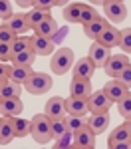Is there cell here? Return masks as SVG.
I'll return each mask as SVG.
<instances>
[{
  "mask_svg": "<svg viewBox=\"0 0 131 149\" xmlns=\"http://www.w3.org/2000/svg\"><path fill=\"white\" fill-rule=\"evenodd\" d=\"M34 32L36 34H40V36H46V38H54V34L58 32V24H56V20L50 16V18H46L42 24H38L34 28Z\"/></svg>",
  "mask_w": 131,
  "mask_h": 149,
  "instance_id": "cb8c5ba5",
  "label": "cell"
},
{
  "mask_svg": "<svg viewBox=\"0 0 131 149\" xmlns=\"http://www.w3.org/2000/svg\"><path fill=\"white\" fill-rule=\"evenodd\" d=\"M12 58L14 56H18V54H22V52H26V50H32V44H30V36H16L14 40H12ZM10 58V60H12Z\"/></svg>",
  "mask_w": 131,
  "mask_h": 149,
  "instance_id": "d4e9b609",
  "label": "cell"
},
{
  "mask_svg": "<svg viewBox=\"0 0 131 149\" xmlns=\"http://www.w3.org/2000/svg\"><path fill=\"white\" fill-rule=\"evenodd\" d=\"M64 119H66V127H68V131H71V133H73V131H78L82 125L87 123V121L83 119V115H70V113H66Z\"/></svg>",
  "mask_w": 131,
  "mask_h": 149,
  "instance_id": "d6a6232c",
  "label": "cell"
},
{
  "mask_svg": "<svg viewBox=\"0 0 131 149\" xmlns=\"http://www.w3.org/2000/svg\"><path fill=\"white\" fill-rule=\"evenodd\" d=\"M66 111L70 115H87L89 113V107H87V100H82V97H73L70 95L66 100Z\"/></svg>",
  "mask_w": 131,
  "mask_h": 149,
  "instance_id": "2e32d148",
  "label": "cell"
},
{
  "mask_svg": "<svg viewBox=\"0 0 131 149\" xmlns=\"http://www.w3.org/2000/svg\"><path fill=\"white\" fill-rule=\"evenodd\" d=\"M91 92H94V90H91V81L89 80H85V78H71V81H70V95L87 100Z\"/></svg>",
  "mask_w": 131,
  "mask_h": 149,
  "instance_id": "4fadbf2b",
  "label": "cell"
},
{
  "mask_svg": "<svg viewBox=\"0 0 131 149\" xmlns=\"http://www.w3.org/2000/svg\"><path fill=\"white\" fill-rule=\"evenodd\" d=\"M117 80L121 81V84H123V86H125L127 90H131V64H129V66H127V68H125V70H123V72H121V74L117 76Z\"/></svg>",
  "mask_w": 131,
  "mask_h": 149,
  "instance_id": "f35d334b",
  "label": "cell"
},
{
  "mask_svg": "<svg viewBox=\"0 0 131 149\" xmlns=\"http://www.w3.org/2000/svg\"><path fill=\"white\" fill-rule=\"evenodd\" d=\"M12 14H14V8H12L10 0H0V20H8Z\"/></svg>",
  "mask_w": 131,
  "mask_h": 149,
  "instance_id": "d590c367",
  "label": "cell"
},
{
  "mask_svg": "<svg viewBox=\"0 0 131 149\" xmlns=\"http://www.w3.org/2000/svg\"><path fill=\"white\" fill-rule=\"evenodd\" d=\"M44 113L50 117V119H58V117H66V100L60 97V95H54L50 97L44 105Z\"/></svg>",
  "mask_w": 131,
  "mask_h": 149,
  "instance_id": "30bf717a",
  "label": "cell"
},
{
  "mask_svg": "<svg viewBox=\"0 0 131 149\" xmlns=\"http://www.w3.org/2000/svg\"><path fill=\"white\" fill-rule=\"evenodd\" d=\"M73 147L78 149H94L95 147V133L87 125H82L78 131H73Z\"/></svg>",
  "mask_w": 131,
  "mask_h": 149,
  "instance_id": "8992f818",
  "label": "cell"
},
{
  "mask_svg": "<svg viewBox=\"0 0 131 149\" xmlns=\"http://www.w3.org/2000/svg\"><path fill=\"white\" fill-rule=\"evenodd\" d=\"M18 4V8H32L34 6V0H14Z\"/></svg>",
  "mask_w": 131,
  "mask_h": 149,
  "instance_id": "7bdbcfd3",
  "label": "cell"
},
{
  "mask_svg": "<svg viewBox=\"0 0 131 149\" xmlns=\"http://www.w3.org/2000/svg\"><path fill=\"white\" fill-rule=\"evenodd\" d=\"M14 38H16V34L12 32L10 28H8L4 22L0 24V42H8V44H12V40H14Z\"/></svg>",
  "mask_w": 131,
  "mask_h": 149,
  "instance_id": "8d00e7d4",
  "label": "cell"
},
{
  "mask_svg": "<svg viewBox=\"0 0 131 149\" xmlns=\"http://www.w3.org/2000/svg\"><path fill=\"white\" fill-rule=\"evenodd\" d=\"M123 139H131L129 131H127V127L123 125H117L111 133H109V137H107V145H111V143H115V141H123Z\"/></svg>",
  "mask_w": 131,
  "mask_h": 149,
  "instance_id": "1f68e13d",
  "label": "cell"
},
{
  "mask_svg": "<svg viewBox=\"0 0 131 149\" xmlns=\"http://www.w3.org/2000/svg\"><path fill=\"white\" fill-rule=\"evenodd\" d=\"M12 123H14V133H16V137H26V135H30V129H32V121H30V119H24L20 115H16V117H12Z\"/></svg>",
  "mask_w": 131,
  "mask_h": 149,
  "instance_id": "484cf974",
  "label": "cell"
},
{
  "mask_svg": "<svg viewBox=\"0 0 131 149\" xmlns=\"http://www.w3.org/2000/svg\"><path fill=\"white\" fill-rule=\"evenodd\" d=\"M103 14L107 16L109 24H119L127 18V8L121 0H107L103 4Z\"/></svg>",
  "mask_w": 131,
  "mask_h": 149,
  "instance_id": "277c9868",
  "label": "cell"
},
{
  "mask_svg": "<svg viewBox=\"0 0 131 149\" xmlns=\"http://www.w3.org/2000/svg\"><path fill=\"white\" fill-rule=\"evenodd\" d=\"M115 105H117L119 115H121L123 119H129V117H131V90L125 93V95H123Z\"/></svg>",
  "mask_w": 131,
  "mask_h": 149,
  "instance_id": "f546056e",
  "label": "cell"
},
{
  "mask_svg": "<svg viewBox=\"0 0 131 149\" xmlns=\"http://www.w3.org/2000/svg\"><path fill=\"white\" fill-rule=\"evenodd\" d=\"M6 81H8V78H0V90H2V86H4Z\"/></svg>",
  "mask_w": 131,
  "mask_h": 149,
  "instance_id": "7dc6e473",
  "label": "cell"
},
{
  "mask_svg": "<svg viewBox=\"0 0 131 149\" xmlns=\"http://www.w3.org/2000/svg\"><path fill=\"white\" fill-rule=\"evenodd\" d=\"M34 8H46V10H52V8H54V0H34Z\"/></svg>",
  "mask_w": 131,
  "mask_h": 149,
  "instance_id": "60d3db41",
  "label": "cell"
},
{
  "mask_svg": "<svg viewBox=\"0 0 131 149\" xmlns=\"http://www.w3.org/2000/svg\"><path fill=\"white\" fill-rule=\"evenodd\" d=\"M129 64L131 62H129V56H127V54H113V56H109V60L105 62L103 70H105L107 78H117Z\"/></svg>",
  "mask_w": 131,
  "mask_h": 149,
  "instance_id": "5b68a950",
  "label": "cell"
},
{
  "mask_svg": "<svg viewBox=\"0 0 131 149\" xmlns=\"http://www.w3.org/2000/svg\"><path fill=\"white\" fill-rule=\"evenodd\" d=\"M123 125L127 127V131H129V135H131V117H129V119H125V123H123Z\"/></svg>",
  "mask_w": 131,
  "mask_h": 149,
  "instance_id": "bcb514c9",
  "label": "cell"
},
{
  "mask_svg": "<svg viewBox=\"0 0 131 149\" xmlns=\"http://www.w3.org/2000/svg\"><path fill=\"white\" fill-rule=\"evenodd\" d=\"M121 2H123V0H121Z\"/></svg>",
  "mask_w": 131,
  "mask_h": 149,
  "instance_id": "681fc988",
  "label": "cell"
},
{
  "mask_svg": "<svg viewBox=\"0 0 131 149\" xmlns=\"http://www.w3.org/2000/svg\"><path fill=\"white\" fill-rule=\"evenodd\" d=\"M89 2H91V4H97V6H103L107 0H89Z\"/></svg>",
  "mask_w": 131,
  "mask_h": 149,
  "instance_id": "f6af8a7d",
  "label": "cell"
},
{
  "mask_svg": "<svg viewBox=\"0 0 131 149\" xmlns=\"http://www.w3.org/2000/svg\"><path fill=\"white\" fill-rule=\"evenodd\" d=\"M64 20L70 24H80V16H82V2H70L64 6V12H62Z\"/></svg>",
  "mask_w": 131,
  "mask_h": 149,
  "instance_id": "603a6c76",
  "label": "cell"
},
{
  "mask_svg": "<svg viewBox=\"0 0 131 149\" xmlns=\"http://www.w3.org/2000/svg\"><path fill=\"white\" fill-rule=\"evenodd\" d=\"M109 48L103 46L101 42H97V40H94V44L89 46V52H87V58L94 62L95 68H103L105 66V62L109 60Z\"/></svg>",
  "mask_w": 131,
  "mask_h": 149,
  "instance_id": "9c48e42d",
  "label": "cell"
},
{
  "mask_svg": "<svg viewBox=\"0 0 131 149\" xmlns=\"http://www.w3.org/2000/svg\"><path fill=\"white\" fill-rule=\"evenodd\" d=\"M14 137H16V133H14L12 117L2 115V123H0V145H8Z\"/></svg>",
  "mask_w": 131,
  "mask_h": 149,
  "instance_id": "7402d4cb",
  "label": "cell"
},
{
  "mask_svg": "<svg viewBox=\"0 0 131 149\" xmlns=\"http://www.w3.org/2000/svg\"><path fill=\"white\" fill-rule=\"evenodd\" d=\"M8 72H10V64L0 62V78H8Z\"/></svg>",
  "mask_w": 131,
  "mask_h": 149,
  "instance_id": "b9f144b4",
  "label": "cell"
},
{
  "mask_svg": "<svg viewBox=\"0 0 131 149\" xmlns=\"http://www.w3.org/2000/svg\"><path fill=\"white\" fill-rule=\"evenodd\" d=\"M30 44H32V50L36 52V56H52L56 52V46H54L52 38L40 36V34H36V32L30 36Z\"/></svg>",
  "mask_w": 131,
  "mask_h": 149,
  "instance_id": "ba28073f",
  "label": "cell"
},
{
  "mask_svg": "<svg viewBox=\"0 0 131 149\" xmlns=\"http://www.w3.org/2000/svg\"><path fill=\"white\" fill-rule=\"evenodd\" d=\"M32 74H34V70L32 66H12L10 64V72H8V78L12 81H16V84H26V81L32 78Z\"/></svg>",
  "mask_w": 131,
  "mask_h": 149,
  "instance_id": "e0dca14e",
  "label": "cell"
},
{
  "mask_svg": "<svg viewBox=\"0 0 131 149\" xmlns=\"http://www.w3.org/2000/svg\"><path fill=\"white\" fill-rule=\"evenodd\" d=\"M24 111V103L20 97H0V115L16 117Z\"/></svg>",
  "mask_w": 131,
  "mask_h": 149,
  "instance_id": "8fae6325",
  "label": "cell"
},
{
  "mask_svg": "<svg viewBox=\"0 0 131 149\" xmlns=\"http://www.w3.org/2000/svg\"><path fill=\"white\" fill-rule=\"evenodd\" d=\"M30 121H32L30 135L34 137L36 143H50L54 139V135H52V119L46 113H36Z\"/></svg>",
  "mask_w": 131,
  "mask_h": 149,
  "instance_id": "7a4b0ae2",
  "label": "cell"
},
{
  "mask_svg": "<svg viewBox=\"0 0 131 149\" xmlns=\"http://www.w3.org/2000/svg\"><path fill=\"white\" fill-rule=\"evenodd\" d=\"M97 42H101L107 48H115L119 44V30L115 28V24H107L105 30L97 36Z\"/></svg>",
  "mask_w": 131,
  "mask_h": 149,
  "instance_id": "ac0fdd59",
  "label": "cell"
},
{
  "mask_svg": "<svg viewBox=\"0 0 131 149\" xmlns=\"http://www.w3.org/2000/svg\"><path fill=\"white\" fill-rule=\"evenodd\" d=\"M87 125L94 129L95 135H99V133H103L107 127H109V111H99V113H91L87 119Z\"/></svg>",
  "mask_w": 131,
  "mask_h": 149,
  "instance_id": "9a60e30c",
  "label": "cell"
},
{
  "mask_svg": "<svg viewBox=\"0 0 131 149\" xmlns=\"http://www.w3.org/2000/svg\"><path fill=\"white\" fill-rule=\"evenodd\" d=\"M107 24H109V20L103 18V16H99L97 20H94V22H89V24L83 26V34L87 36V38H91V40H97V36L105 30Z\"/></svg>",
  "mask_w": 131,
  "mask_h": 149,
  "instance_id": "ffe728a7",
  "label": "cell"
},
{
  "mask_svg": "<svg viewBox=\"0 0 131 149\" xmlns=\"http://www.w3.org/2000/svg\"><path fill=\"white\" fill-rule=\"evenodd\" d=\"M12 58V48L8 42H0V62H8L10 64Z\"/></svg>",
  "mask_w": 131,
  "mask_h": 149,
  "instance_id": "74e56055",
  "label": "cell"
},
{
  "mask_svg": "<svg viewBox=\"0 0 131 149\" xmlns=\"http://www.w3.org/2000/svg\"><path fill=\"white\" fill-rule=\"evenodd\" d=\"M22 90L24 86L22 84H16V81H12L8 78V81L2 86V90H0V97H20L22 95Z\"/></svg>",
  "mask_w": 131,
  "mask_h": 149,
  "instance_id": "4316f807",
  "label": "cell"
},
{
  "mask_svg": "<svg viewBox=\"0 0 131 149\" xmlns=\"http://www.w3.org/2000/svg\"><path fill=\"white\" fill-rule=\"evenodd\" d=\"M73 62L76 58H73L71 48H56V52L52 54V60H50V70L54 76H66L68 72H71Z\"/></svg>",
  "mask_w": 131,
  "mask_h": 149,
  "instance_id": "6da1fadb",
  "label": "cell"
},
{
  "mask_svg": "<svg viewBox=\"0 0 131 149\" xmlns=\"http://www.w3.org/2000/svg\"><path fill=\"white\" fill-rule=\"evenodd\" d=\"M123 54H131V28L119 30V44H117Z\"/></svg>",
  "mask_w": 131,
  "mask_h": 149,
  "instance_id": "836d02e7",
  "label": "cell"
},
{
  "mask_svg": "<svg viewBox=\"0 0 131 149\" xmlns=\"http://www.w3.org/2000/svg\"><path fill=\"white\" fill-rule=\"evenodd\" d=\"M52 16V10H46V8H34L32 6V10L26 12V20H28V26H30V30H34L38 24H42L46 18Z\"/></svg>",
  "mask_w": 131,
  "mask_h": 149,
  "instance_id": "44dd1931",
  "label": "cell"
},
{
  "mask_svg": "<svg viewBox=\"0 0 131 149\" xmlns=\"http://www.w3.org/2000/svg\"><path fill=\"white\" fill-rule=\"evenodd\" d=\"M127 92H129V90H127V88H125V86H123L117 78H111V80L103 86V93H105L107 97L111 100V103H117Z\"/></svg>",
  "mask_w": 131,
  "mask_h": 149,
  "instance_id": "5bb4252c",
  "label": "cell"
},
{
  "mask_svg": "<svg viewBox=\"0 0 131 149\" xmlns=\"http://www.w3.org/2000/svg\"><path fill=\"white\" fill-rule=\"evenodd\" d=\"M4 24H6L16 36H20L22 32H28V30H30L28 20H26V14H12L8 20H4Z\"/></svg>",
  "mask_w": 131,
  "mask_h": 149,
  "instance_id": "d6986e66",
  "label": "cell"
},
{
  "mask_svg": "<svg viewBox=\"0 0 131 149\" xmlns=\"http://www.w3.org/2000/svg\"><path fill=\"white\" fill-rule=\"evenodd\" d=\"M111 100L107 97L103 90H97V92H91L89 97H87V107H89V113H99V111H109L111 109Z\"/></svg>",
  "mask_w": 131,
  "mask_h": 149,
  "instance_id": "52a82bcc",
  "label": "cell"
},
{
  "mask_svg": "<svg viewBox=\"0 0 131 149\" xmlns=\"http://www.w3.org/2000/svg\"><path fill=\"white\" fill-rule=\"evenodd\" d=\"M64 131H68V127H66V119H64V117L52 119V135H54V139L58 137V135H62Z\"/></svg>",
  "mask_w": 131,
  "mask_h": 149,
  "instance_id": "e575fe53",
  "label": "cell"
},
{
  "mask_svg": "<svg viewBox=\"0 0 131 149\" xmlns=\"http://www.w3.org/2000/svg\"><path fill=\"white\" fill-rule=\"evenodd\" d=\"M94 72H95V66H94V62H91L87 56L76 60L73 66H71V76H73V78H85V80H91Z\"/></svg>",
  "mask_w": 131,
  "mask_h": 149,
  "instance_id": "7c38bea8",
  "label": "cell"
},
{
  "mask_svg": "<svg viewBox=\"0 0 131 149\" xmlns=\"http://www.w3.org/2000/svg\"><path fill=\"white\" fill-rule=\"evenodd\" d=\"M97 18H99V14H97V8H95L94 4H82V16H80V24L82 26L94 22Z\"/></svg>",
  "mask_w": 131,
  "mask_h": 149,
  "instance_id": "83f0119b",
  "label": "cell"
},
{
  "mask_svg": "<svg viewBox=\"0 0 131 149\" xmlns=\"http://www.w3.org/2000/svg\"><path fill=\"white\" fill-rule=\"evenodd\" d=\"M36 62V52L34 50H26L22 54H18V56H14L10 60L12 66H32Z\"/></svg>",
  "mask_w": 131,
  "mask_h": 149,
  "instance_id": "f1b7e54d",
  "label": "cell"
},
{
  "mask_svg": "<svg viewBox=\"0 0 131 149\" xmlns=\"http://www.w3.org/2000/svg\"><path fill=\"white\" fill-rule=\"evenodd\" d=\"M109 149H131V139H123V141H115L111 145H107Z\"/></svg>",
  "mask_w": 131,
  "mask_h": 149,
  "instance_id": "ab89813d",
  "label": "cell"
},
{
  "mask_svg": "<svg viewBox=\"0 0 131 149\" xmlns=\"http://www.w3.org/2000/svg\"><path fill=\"white\" fill-rule=\"evenodd\" d=\"M52 86H54V81L50 78V74H44V72H34L32 74V78L24 84V90L28 93H32V95H44L52 90Z\"/></svg>",
  "mask_w": 131,
  "mask_h": 149,
  "instance_id": "3957f363",
  "label": "cell"
},
{
  "mask_svg": "<svg viewBox=\"0 0 131 149\" xmlns=\"http://www.w3.org/2000/svg\"><path fill=\"white\" fill-rule=\"evenodd\" d=\"M0 123H2V115H0Z\"/></svg>",
  "mask_w": 131,
  "mask_h": 149,
  "instance_id": "c3c4849f",
  "label": "cell"
},
{
  "mask_svg": "<svg viewBox=\"0 0 131 149\" xmlns=\"http://www.w3.org/2000/svg\"><path fill=\"white\" fill-rule=\"evenodd\" d=\"M73 147V133L71 131H64L62 135L54 139V149H70Z\"/></svg>",
  "mask_w": 131,
  "mask_h": 149,
  "instance_id": "4dcf8cb0",
  "label": "cell"
},
{
  "mask_svg": "<svg viewBox=\"0 0 131 149\" xmlns=\"http://www.w3.org/2000/svg\"><path fill=\"white\" fill-rule=\"evenodd\" d=\"M66 4H70V0H54V6H66Z\"/></svg>",
  "mask_w": 131,
  "mask_h": 149,
  "instance_id": "ee69618b",
  "label": "cell"
}]
</instances>
